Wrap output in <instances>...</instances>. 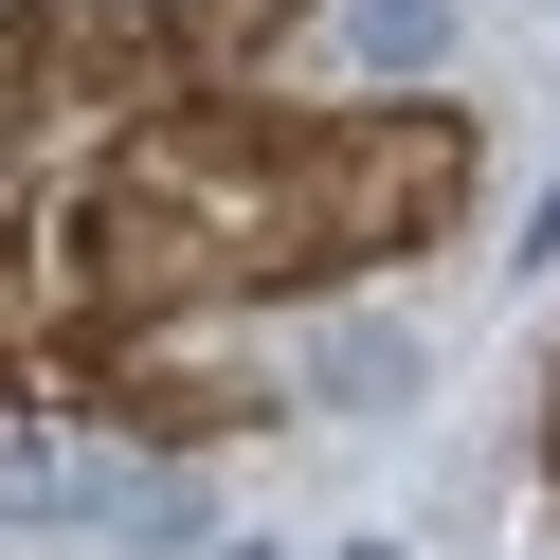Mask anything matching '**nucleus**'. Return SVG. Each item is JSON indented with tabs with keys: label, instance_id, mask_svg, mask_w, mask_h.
<instances>
[{
	"label": "nucleus",
	"instance_id": "obj_3",
	"mask_svg": "<svg viewBox=\"0 0 560 560\" xmlns=\"http://www.w3.org/2000/svg\"><path fill=\"white\" fill-rule=\"evenodd\" d=\"M452 37H470V0H326V73L343 91H434Z\"/></svg>",
	"mask_w": 560,
	"mask_h": 560
},
{
	"label": "nucleus",
	"instance_id": "obj_2",
	"mask_svg": "<svg viewBox=\"0 0 560 560\" xmlns=\"http://www.w3.org/2000/svg\"><path fill=\"white\" fill-rule=\"evenodd\" d=\"M416 380H434V343H416L398 307H343V326H307L290 416H416Z\"/></svg>",
	"mask_w": 560,
	"mask_h": 560
},
{
	"label": "nucleus",
	"instance_id": "obj_4",
	"mask_svg": "<svg viewBox=\"0 0 560 560\" xmlns=\"http://www.w3.org/2000/svg\"><path fill=\"white\" fill-rule=\"evenodd\" d=\"M506 271H560V182H542V199L506 218Z\"/></svg>",
	"mask_w": 560,
	"mask_h": 560
},
{
	"label": "nucleus",
	"instance_id": "obj_5",
	"mask_svg": "<svg viewBox=\"0 0 560 560\" xmlns=\"http://www.w3.org/2000/svg\"><path fill=\"white\" fill-rule=\"evenodd\" d=\"M542 488H560V362H542Z\"/></svg>",
	"mask_w": 560,
	"mask_h": 560
},
{
	"label": "nucleus",
	"instance_id": "obj_1",
	"mask_svg": "<svg viewBox=\"0 0 560 560\" xmlns=\"http://www.w3.org/2000/svg\"><path fill=\"white\" fill-rule=\"evenodd\" d=\"M307 199H326V271L362 290V271H416L470 235L488 199V127L452 109V91H326V127H307Z\"/></svg>",
	"mask_w": 560,
	"mask_h": 560
}]
</instances>
